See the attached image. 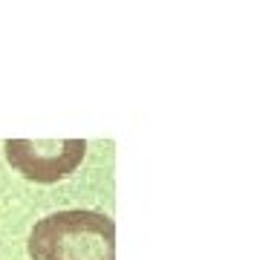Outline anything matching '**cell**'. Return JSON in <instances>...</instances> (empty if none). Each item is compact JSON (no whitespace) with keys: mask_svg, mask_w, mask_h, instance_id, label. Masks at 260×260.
<instances>
[{"mask_svg":"<svg viewBox=\"0 0 260 260\" xmlns=\"http://www.w3.org/2000/svg\"><path fill=\"white\" fill-rule=\"evenodd\" d=\"M9 165L32 182L49 185L67 179L81 165L87 142L84 139H6Z\"/></svg>","mask_w":260,"mask_h":260,"instance_id":"cell-2","label":"cell"},{"mask_svg":"<svg viewBox=\"0 0 260 260\" xmlns=\"http://www.w3.org/2000/svg\"><path fill=\"white\" fill-rule=\"evenodd\" d=\"M32 260H116V223L102 211L47 214L29 232Z\"/></svg>","mask_w":260,"mask_h":260,"instance_id":"cell-1","label":"cell"}]
</instances>
